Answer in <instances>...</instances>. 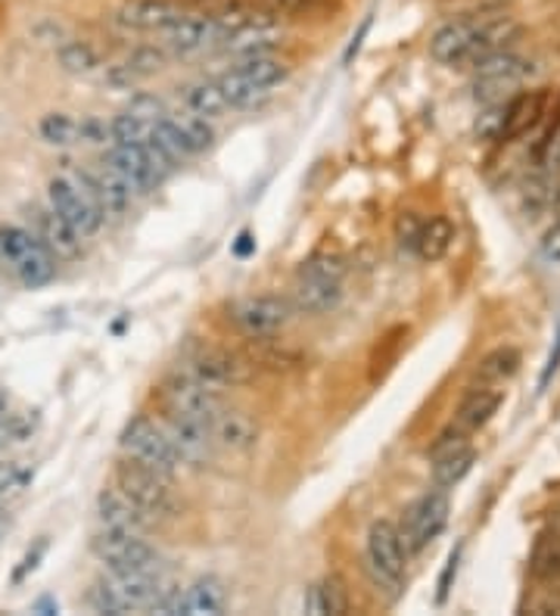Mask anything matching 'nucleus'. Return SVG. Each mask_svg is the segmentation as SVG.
<instances>
[{"label":"nucleus","instance_id":"1","mask_svg":"<svg viewBox=\"0 0 560 616\" xmlns=\"http://www.w3.org/2000/svg\"><path fill=\"white\" fill-rule=\"evenodd\" d=\"M520 38V26L508 16L495 19H452L430 38V57L440 66H473L492 53L511 50Z\"/></svg>","mask_w":560,"mask_h":616},{"label":"nucleus","instance_id":"2","mask_svg":"<svg viewBox=\"0 0 560 616\" xmlns=\"http://www.w3.org/2000/svg\"><path fill=\"white\" fill-rule=\"evenodd\" d=\"M409 548L405 539L393 520H377L367 529L364 539V573L371 579V586L380 595H386L395 602L405 588V576H409Z\"/></svg>","mask_w":560,"mask_h":616},{"label":"nucleus","instance_id":"3","mask_svg":"<svg viewBox=\"0 0 560 616\" xmlns=\"http://www.w3.org/2000/svg\"><path fill=\"white\" fill-rule=\"evenodd\" d=\"M47 206L60 215L78 237H94L104 227V209L94 199L91 187L85 184L81 172H60L47 184Z\"/></svg>","mask_w":560,"mask_h":616},{"label":"nucleus","instance_id":"4","mask_svg":"<svg viewBox=\"0 0 560 616\" xmlns=\"http://www.w3.org/2000/svg\"><path fill=\"white\" fill-rule=\"evenodd\" d=\"M178 371L187 377H194L197 383L209 387L215 392L240 390L253 380V364L222 346H194L190 352H184V361Z\"/></svg>","mask_w":560,"mask_h":616},{"label":"nucleus","instance_id":"5","mask_svg":"<svg viewBox=\"0 0 560 616\" xmlns=\"http://www.w3.org/2000/svg\"><path fill=\"white\" fill-rule=\"evenodd\" d=\"M116 489H121L128 498H135L144 511H150L156 520H166L178 514V496L171 489V477L163 470H153L137 461H121L116 467Z\"/></svg>","mask_w":560,"mask_h":616},{"label":"nucleus","instance_id":"6","mask_svg":"<svg viewBox=\"0 0 560 616\" xmlns=\"http://www.w3.org/2000/svg\"><path fill=\"white\" fill-rule=\"evenodd\" d=\"M159 392H163V402H166L168 414H178L184 421L197 423V427H203L213 437L215 418L225 408L222 392L203 387V383H197L194 377H187L184 371H175L171 377H166Z\"/></svg>","mask_w":560,"mask_h":616},{"label":"nucleus","instance_id":"7","mask_svg":"<svg viewBox=\"0 0 560 616\" xmlns=\"http://www.w3.org/2000/svg\"><path fill=\"white\" fill-rule=\"evenodd\" d=\"M119 446L131 461L153 467V470H163L168 477L181 467V458H178V451L171 446L163 421L147 418V414H137V418L125 423Z\"/></svg>","mask_w":560,"mask_h":616},{"label":"nucleus","instance_id":"8","mask_svg":"<svg viewBox=\"0 0 560 616\" xmlns=\"http://www.w3.org/2000/svg\"><path fill=\"white\" fill-rule=\"evenodd\" d=\"M91 551L100 557V564L112 573H150L163 570V557L150 541L137 532H119V529H100L91 539Z\"/></svg>","mask_w":560,"mask_h":616},{"label":"nucleus","instance_id":"9","mask_svg":"<svg viewBox=\"0 0 560 616\" xmlns=\"http://www.w3.org/2000/svg\"><path fill=\"white\" fill-rule=\"evenodd\" d=\"M449 514H452V501H449L445 489H430L411 505L402 517V527H399L409 555H421L424 548L440 539L449 527Z\"/></svg>","mask_w":560,"mask_h":616},{"label":"nucleus","instance_id":"10","mask_svg":"<svg viewBox=\"0 0 560 616\" xmlns=\"http://www.w3.org/2000/svg\"><path fill=\"white\" fill-rule=\"evenodd\" d=\"M230 324L249 336V340H272L274 333H281L293 317V302L281 300L274 293H262V296H243L230 309H227Z\"/></svg>","mask_w":560,"mask_h":616},{"label":"nucleus","instance_id":"11","mask_svg":"<svg viewBox=\"0 0 560 616\" xmlns=\"http://www.w3.org/2000/svg\"><path fill=\"white\" fill-rule=\"evenodd\" d=\"M104 159L135 187V194L156 190L175 168L163 153H156L147 144H109Z\"/></svg>","mask_w":560,"mask_h":616},{"label":"nucleus","instance_id":"12","mask_svg":"<svg viewBox=\"0 0 560 616\" xmlns=\"http://www.w3.org/2000/svg\"><path fill=\"white\" fill-rule=\"evenodd\" d=\"M532 72V62L527 57H520L514 50H501L492 53L485 60L473 62V90L477 100H483L485 106L504 100L508 90L520 88Z\"/></svg>","mask_w":560,"mask_h":616},{"label":"nucleus","instance_id":"13","mask_svg":"<svg viewBox=\"0 0 560 616\" xmlns=\"http://www.w3.org/2000/svg\"><path fill=\"white\" fill-rule=\"evenodd\" d=\"M430 465H433V486L436 489H454L477 465V449L470 446V433L458 423L442 430L436 442L430 446Z\"/></svg>","mask_w":560,"mask_h":616},{"label":"nucleus","instance_id":"14","mask_svg":"<svg viewBox=\"0 0 560 616\" xmlns=\"http://www.w3.org/2000/svg\"><path fill=\"white\" fill-rule=\"evenodd\" d=\"M184 10L181 0H121L112 10V22L121 31H137V35H163L168 26H175Z\"/></svg>","mask_w":560,"mask_h":616},{"label":"nucleus","instance_id":"15","mask_svg":"<svg viewBox=\"0 0 560 616\" xmlns=\"http://www.w3.org/2000/svg\"><path fill=\"white\" fill-rule=\"evenodd\" d=\"M97 517H100L104 529L137 532V536H144L147 529L159 524L150 511H144L135 498H128L121 489H104L100 492V498H97Z\"/></svg>","mask_w":560,"mask_h":616},{"label":"nucleus","instance_id":"16","mask_svg":"<svg viewBox=\"0 0 560 616\" xmlns=\"http://www.w3.org/2000/svg\"><path fill=\"white\" fill-rule=\"evenodd\" d=\"M81 178L91 187L94 199L100 203L104 215H125L128 206H131V199L137 196L135 187L121 178L119 172L109 166L107 159H100V163H94L91 168H85Z\"/></svg>","mask_w":560,"mask_h":616},{"label":"nucleus","instance_id":"17","mask_svg":"<svg viewBox=\"0 0 560 616\" xmlns=\"http://www.w3.org/2000/svg\"><path fill=\"white\" fill-rule=\"evenodd\" d=\"M163 45L178 53V57H190V53H199V50H209V47H218V29L215 22L206 13H184L175 26H168L163 31Z\"/></svg>","mask_w":560,"mask_h":616},{"label":"nucleus","instance_id":"18","mask_svg":"<svg viewBox=\"0 0 560 616\" xmlns=\"http://www.w3.org/2000/svg\"><path fill=\"white\" fill-rule=\"evenodd\" d=\"M548 116V94L546 90H523L514 94L511 100H504V128L501 140H517V137L530 135L532 128Z\"/></svg>","mask_w":560,"mask_h":616},{"label":"nucleus","instance_id":"19","mask_svg":"<svg viewBox=\"0 0 560 616\" xmlns=\"http://www.w3.org/2000/svg\"><path fill=\"white\" fill-rule=\"evenodd\" d=\"M163 50L156 47H137L135 53H128L125 60L109 66L104 72V85L109 90H135L137 85H144L147 78H153L159 69H163Z\"/></svg>","mask_w":560,"mask_h":616},{"label":"nucleus","instance_id":"20","mask_svg":"<svg viewBox=\"0 0 560 616\" xmlns=\"http://www.w3.org/2000/svg\"><path fill=\"white\" fill-rule=\"evenodd\" d=\"M501 405H504V390H501L499 383H477V387L461 399L458 414H454V423H458L464 433H477V430H483L485 423L499 414Z\"/></svg>","mask_w":560,"mask_h":616},{"label":"nucleus","instance_id":"21","mask_svg":"<svg viewBox=\"0 0 560 616\" xmlns=\"http://www.w3.org/2000/svg\"><path fill=\"white\" fill-rule=\"evenodd\" d=\"M343 302V281L331 277H299L293 290V309L303 315H327Z\"/></svg>","mask_w":560,"mask_h":616},{"label":"nucleus","instance_id":"22","mask_svg":"<svg viewBox=\"0 0 560 616\" xmlns=\"http://www.w3.org/2000/svg\"><path fill=\"white\" fill-rule=\"evenodd\" d=\"M213 442L227 451H246L258 442V423L240 408H222L213 423Z\"/></svg>","mask_w":560,"mask_h":616},{"label":"nucleus","instance_id":"23","mask_svg":"<svg viewBox=\"0 0 560 616\" xmlns=\"http://www.w3.org/2000/svg\"><path fill=\"white\" fill-rule=\"evenodd\" d=\"M57 262L60 258L53 256L50 250H47L45 243L38 241V234H35V241L26 246V253L13 262V274L16 281L22 286H29V290H38V286H47L53 277H57Z\"/></svg>","mask_w":560,"mask_h":616},{"label":"nucleus","instance_id":"24","mask_svg":"<svg viewBox=\"0 0 560 616\" xmlns=\"http://www.w3.org/2000/svg\"><path fill=\"white\" fill-rule=\"evenodd\" d=\"M35 234L57 258H76L81 250V237L50 206L35 209Z\"/></svg>","mask_w":560,"mask_h":616},{"label":"nucleus","instance_id":"25","mask_svg":"<svg viewBox=\"0 0 560 616\" xmlns=\"http://www.w3.org/2000/svg\"><path fill=\"white\" fill-rule=\"evenodd\" d=\"M454 243V225L445 215H433V218H421V227L411 241V253L424 262H440L449 256Z\"/></svg>","mask_w":560,"mask_h":616},{"label":"nucleus","instance_id":"26","mask_svg":"<svg viewBox=\"0 0 560 616\" xmlns=\"http://www.w3.org/2000/svg\"><path fill=\"white\" fill-rule=\"evenodd\" d=\"M227 610L225 583L218 576H203L181 591V614L187 616H222Z\"/></svg>","mask_w":560,"mask_h":616},{"label":"nucleus","instance_id":"27","mask_svg":"<svg viewBox=\"0 0 560 616\" xmlns=\"http://www.w3.org/2000/svg\"><path fill=\"white\" fill-rule=\"evenodd\" d=\"M237 76H243L249 85H256L258 90L272 94V88H277L281 81H287L289 66L284 60L272 57L268 50L265 53H253V57H240V60L230 66Z\"/></svg>","mask_w":560,"mask_h":616},{"label":"nucleus","instance_id":"28","mask_svg":"<svg viewBox=\"0 0 560 616\" xmlns=\"http://www.w3.org/2000/svg\"><path fill=\"white\" fill-rule=\"evenodd\" d=\"M303 610L312 616H343L348 614V595L340 579H321L305 591Z\"/></svg>","mask_w":560,"mask_h":616},{"label":"nucleus","instance_id":"29","mask_svg":"<svg viewBox=\"0 0 560 616\" xmlns=\"http://www.w3.org/2000/svg\"><path fill=\"white\" fill-rule=\"evenodd\" d=\"M184 106H187V113L203 116V119H218L222 113H227V109H230L225 100V94H222V88H218V81H215V78H206V81H194V85H187V88H184Z\"/></svg>","mask_w":560,"mask_h":616},{"label":"nucleus","instance_id":"30","mask_svg":"<svg viewBox=\"0 0 560 616\" xmlns=\"http://www.w3.org/2000/svg\"><path fill=\"white\" fill-rule=\"evenodd\" d=\"M57 60H60V66L69 76H91V72L100 69V53H97V47H94L91 41H78V38L60 45Z\"/></svg>","mask_w":560,"mask_h":616},{"label":"nucleus","instance_id":"31","mask_svg":"<svg viewBox=\"0 0 560 616\" xmlns=\"http://www.w3.org/2000/svg\"><path fill=\"white\" fill-rule=\"evenodd\" d=\"M520 371V352L511 346H499L492 349L483 361H480V368H477V380L480 383H504V380H511V377Z\"/></svg>","mask_w":560,"mask_h":616},{"label":"nucleus","instance_id":"32","mask_svg":"<svg viewBox=\"0 0 560 616\" xmlns=\"http://www.w3.org/2000/svg\"><path fill=\"white\" fill-rule=\"evenodd\" d=\"M218 81V88H222V94H225V100L230 109H249V106L262 104L268 94L265 90H258L256 85H249L246 78L237 76L234 69H227L225 76L215 78Z\"/></svg>","mask_w":560,"mask_h":616},{"label":"nucleus","instance_id":"33","mask_svg":"<svg viewBox=\"0 0 560 616\" xmlns=\"http://www.w3.org/2000/svg\"><path fill=\"white\" fill-rule=\"evenodd\" d=\"M175 125H178V131H181L184 144H187V153L190 156H199V153H206L215 144V131L209 119H203V116H194V113H184V116H171Z\"/></svg>","mask_w":560,"mask_h":616},{"label":"nucleus","instance_id":"34","mask_svg":"<svg viewBox=\"0 0 560 616\" xmlns=\"http://www.w3.org/2000/svg\"><path fill=\"white\" fill-rule=\"evenodd\" d=\"M38 131H41V137H45L47 144L66 147V144H78V137H81V121L66 116V113H50V116L41 119Z\"/></svg>","mask_w":560,"mask_h":616},{"label":"nucleus","instance_id":"35","mask_svg":"<svg viewBox=\"0 0 560 616\" xmlns=\"http://www.w3.org/2000/svg\"><path fill=\"white\" fill-rule=\"evenodd\" d=\"M88 604H91L94 614H112V616L131 614V610H128V604H125V598H121V591L116 588V583H112L109 576H104V579H97V583H94L91 591H88Z\"/></svg>","mask_w":560,"mask_h":616},{"label":"nucleus","instance_id":"36","mask_svg":"<svg viewBox=\"0 0 560 616\" xmlns=\"http://www.w3.org/2000/svg\"><path fill=\"white\" fill-rule=\"evenodd\" d=\"M523 614L560 616V583H546V588H536L527 602L520 604Z\"/></svg>","mask_w":560,"mask_h":616},{"label":"nucleus","instance_id":"37","mask_svg":"<svg viewBox=\"0 0 560 616\" xmlns=\"http://www.w3.org/2000/svg\"><path fill=\"white\" fill-rule=\"evenodd\" d=\"M29 430H35V421L22 418V414H7L0 421V449H7L10 442H19V439L29 437Z\"/></svg>","mask_w":560,"mask_h":616},{"label":"nucleus","instance_id":"38","mask_svg":"<svg viewBox=\"0 0 560 616\" xmlns=\"http://www.w3.org/2000/svg\"><path fill=\"white\" fill-rule=\"evenodd\" d=\"M265 10H272L277 19L281 16H296V13H312V10H318L321 0H258Z\"/></svg>","mask_w":560,"mask_h":616},{"label":"nucleus","instance_id":"39","mask_svg":"<svg viewBox=\"0 0 560 616\" xmlns=\"http://www.w3.org/2000/svg\"><path fill=\"white\" fill-rule=\"evenodd\" d=\"M461 551H464V545H458L452 555H449V560H445V567H442V576H440V595H436V602L445 604V598H449V591H452L454 579H458V567H461Z\"/></svg>","mask_w":560,"mask_h":616},{"label":"nucleus","instance_id":"40","mask_svg":"<svg viewBox=\"0 0 560 616\" xmlns=\"http://www.w3.org/2000/svg\"><path fill=\"white\" fill-rule=\"evenodd\" d=\"M29 480V473L22 467L10 461V465H0V498H7L10 492H16L22 482Z\"/></svg>","mask_w":560,"mask_h":616},{"label":"nucleus","instance_id":"41","mask_svg":"<svg viewBox=\"0 0 560 616\" xmlns=\"http://www.w3.org/2000/svg\"><path fill=\"white\" fill-rule=\"evenodd\" d=\"M558 371H560V331L558 336H554V346H551V352H548L546 368H542V374H539V392H546L548 387H551V380L558 377Z\"/></svg>","mask_w":560,"mask_h":616},{"label":"nucleus","instance_id":"42","mask_svg":"<svg viewBox=\"0 0 560 616\" xmlns=\"http://www.w3.org/2000/svg\"><path fill=\"white\" fill-rule=\"evenodd\" d=\"M542 256L548 262H560V225L551 227L546 237H542Z\"/></svg>","mask_w":560,"mask_h":616},{"label":"nucleus","instance_id":"43","mask_svg":"<svg viewBox=\"0 0 560 616\" xmlns=\"http://www.w3.org/2000/svg\"><path fill=\"white\" fill-rule=\"evenodd\" d=\"M45 551H47V541H38V548H35V551H29V555H26V560H22V567L13 573L16 583H22V579H26V573L38 567V560L45 557Z\"/></svg>","mask_w":560,"mask_h":616},{"label":"nucleus","instance_id":"44","mask_svg":"<svg viewBox=\"0 0 560 616\" xmlns=\"http://www.w3.org/2000/svg\"><path fill=\"white\" fill-rule=\"evenodd\" d=\"M253 250H256V241H253L249 234H240V241L234 243V253H237V256H249Z\"/></svg>","mask_w":560,"mask_h":616},{"label":"nucleus","instance_id":"45","mask_svg":"<svg viewBox=\"0 0 560 616\" xmlns=\"http://www.w3.org/2000/svg\"><path fill=\"white\" fill-rule=\"evenodd\" d=\"M35 610H38V614H60V604L50 602V598H41V602L35 604Z\"/></svg>","mask_w":560,"mask_h":616},{"label":"nucleus","instance_id":"46","mask_svg":"<svg viewBox=\"0 0 560 616\" xmlns=\"http://www.w3.org/2000/svg\"><path fill=\"white\" fill-rule=\"evenodd\" d=\"M0 524H3V514H0Z\"/></svg>","mask_w":560,"mask_h":616}]
</instances>
